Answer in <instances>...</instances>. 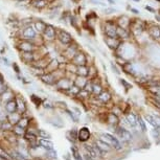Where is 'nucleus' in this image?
<instances>
[{
  "mask_svg": "<svg viewBox=\"0 0 160 160\" xmlns=\"http://www.w3.org/2000/svg\"><path fill=\"white\" fill-rule=\"evenodd\" d=\"M38 36V33L34 27V25H27L19 28V40H31L34 41Z\"/></svg>",
  "mask_w": 160,
  "mask_h": 160,
  "instance_id": "obj_1",
  "label": "nucleus"
},
{
  "mask_svg": "<svg viewBox=\"0 0 160 160\" xmlns=\"http://www.w3.org/2000/svg\"><path fill=\"white\" fill-rule=\"evenodd\" d=\"M56 39L64 46H69L73 43V37L64 29H56Z\"/></svg>",
  "mask_w": 160,
  "mask_h": 160,
  "instance_id": "obj_2",
  "label": "nucleus"
},
{
  "mask_svg": "<svg viewBox=\"0 0 160 160\" xmlns=\"http://www.w3.org/2000/svg\"><path fill=\"white\" fill-rule=\"evenodd\" d=\"M38 46L35 44L34 41L31 40H19L17 43V49L19 50V53L21 51H36Z\"/></svg>",
  "mask_w": 160,
  "mask_h": 160,
  "instance_id": "obj_3",
  "label": "nucleus"
},
{
  "mask_svg": "<svg viewBox=\"0 0 160 160\" xmlns=\"http://www.w3.org/2000/svg\"><path fill=\"white\" fill-rule=\"evenodd\" d=\"M42 37L45 41L53 42L56 39V28L51 24H47L44 33L42 34Z\"/></svg>",
  "mask_w": 160,
  "mask_h": 160,
  "instance_id": "obj_4",
  "label": "nucleus"
},
{
  "mask_svg": "<svg viewBox=\"0 0 160 160\" xmlns=\"http://www.w3.org/2000/svg\"><path fill=\"white\" fill-rule=\"evenodd\" d=\"M20 59L24 64L27 65H33L36 61L35 51H21L20 53Z\"/></svg>",
  "mask_w": 160,
  "mask_h": 160,
  "instance_id": "obj_5",
  "label": "nucleus"
},
{
  "mask_svg": "<svg viewBox=\"0 0 160 160\" xmlns=\"http://www.w3.org/2000/svg\"><path fill=\"white\" fill-rule=\"evenodd\" d=\"M72 62L75 65L77 66H87V63H88V60H87V56H86L85 53L83 51H78V53L73 56V59L70 61Z\"/></svg>",
  "mask_w": 160,
  "mask_h": 160,
  "instance_id": "obj_6",
  "label": "nucleus"
},
{
  "mask_svg": "<svg viewBox=\"0 0 160 160\" xmlns=\"http://www.w3.org/2000/svg\"><path fill=\"white\" fill-rule=\"evenodd\" d=\"M105 34L109 38H118L117 37V25L113 22L108 21L105 26Z\"/></svg>",
  "mask_w": 160,
  "mask_h": 160,
  "instance_id": "obj_7",
  "label": "nucleus"
},
{
  "mask_svg": "<svg viewBox=\"0 0 160 160\" xmlns=\"http://www.w3.org/2000/svg\"><path fill=\"white\" fill-rule=\"evenodd\" d=\"M78 48L72 43L69 46H66V49L64 50L63 56H64V58H66L67 60L71 61L73 59V56L78 53Z\"/></svg>",
  "mask_w": 160,
  "mask_h": 160,
  "instance_id": "obj_8",
  "label": "nucleus"
},
{
  "mask_svg": "<svg viewBox=\"0 0 160 160\" xmlns=\"http://www.w3.org/2000/svg\"><path fill=\"white\" fill-rule=\"evenodd\" d=\"M103 138H104V140L106 142H107L109 146H112V147H114L115 149H117V150H119L120 149V144H119V141L117 140V138H115L113 135L111 134H109V133H106V134H103Z\"/></svg>",
  "mask_w": 160,
  "mask_h": 160,
  "instance_id": "obj_9",
  "label": "nucleus"
},
{
  "mask_svg": "<svg viewBox=\"0 0 160 160\" xmlns=\"http://www.w3.org/2000/svg\"><path fill=\"white\" fill-rule=\"evenodd\" d=\"M40 78H41L42 82L47 84V85H53V84H55L56 81H58L56 78L55 72H45L44 75H41Z\"/></svg>",
  "mask_w": 160,
  "mask_h": 160,
  "instance_id": "obj_10",
  "label": "nucleus"
},
{
  "mask_svg": "<svg viewBox=\"0 0 160 160\" xmlns=\"http://www.w3.org/2000/svg\"><path fill=\"white\" fill-rule=\"evenodd\" d=\"M105 43L110 49L115 50V49L119 47V45L122 44V41H120L119 38H109V37H108V38L105 39Z\"/></svg>",
  "mask_w": 160,
  "mask_h": 160,
  "instance_id": "obj_11",
  "label": "nucleus"
},
{
  "mask_svg": "<svg viewBox=\"0 0 160 160\" xmlns=\"http://www.w3.org/2000/svg\"><path fill=\"white\" fill-rule=\"evenodd\" d=\"M34 27L37 31V33L39 34V35H42V34L44 33V31H45L46 26H47V23H46L45 21L41 20V19H38V20H35L33 23Z\"/></svg>",
  "mask_w": 160,
  "mask_h": 160,
  "instance_id": "obj_12",
  "label": "nucleus"
},
{
  "mask_svg": "<svg viewBox=\"0 0 160 160\" xmlns=\"http://www.w3.org/2000/svg\"><path fill=\"white\" fill-rule=\"evenodd\" d=\"M48 4V0H31V6L36 9H39V11L45 9Z\"/></svg>",
  "mask_w": 160,
  "mask_h": 160,
  "instance_id": "obj_13",
  "label": "nucleus"
},
{
  "mask_svg": "<svg viewBox=\"0 0 160 160\" xmlns=\"http://www.w3.org/2000/svg\"><path fill=\"white\" fill-rule=\"evenodd\" d=\"M117 37H118L120 40H125V39H129L130 33L128 31L127 28H124L122 26L117 25Z\"/></svg>",
  "mask_w": 160,
  "mask_h": 160,
  "instance_id": "obj_14",
  "label": "nucleus"
},
{
  "mask_svg": "<svg viewBox=\"0 0 160 160\" xmlns=\"http://www.w3.org/2000/svg\"><path fill=\"white\" fill-rule=\"evenodd\" d=\"M17 109H18V104H17V102L15 100H9V102L6 103L5 110L9 113V114H11V113L16 112Z\"/></svg>",
  "mask_w": 160,
  "mask_h": 160,
  "instance_id": "obj_15",
  "label": "nucleus"
},
{
  "mask_svg": "<svg viewBox=\"0 0 160 160\" xmlns=\"http://www.w3.org/2000/svg\"><path fill=\"white\" fill-rule=\"evenodd\" d=\"M149 34L153 39H157L158 40V39H160V27L156 25L151 26L149 28Z\"/></svg>",
  "mask_w": 160,
  "mask_h": 160,
  "instance_id": "obj_16",
  "label": "nucleus"
},
{
  "mask_svg": "<svg viewBox=\"0 0 160 160\" xmlns=\"http://www.w3.org/2000/svg\"><path fill=\"white\" fill-rule=\"evenodd\" d=\"M56 84H58L59 87L62 88V89H65V90H68L71 87V85H72L70 81H68L67 78H60V80H58Z\"/></svg>",
  "mask_w": 160,
  "mask_h": 160,
  "instance_id": "obj_17",
  "label": "nucleus"
},
{
  "mask_svg": "<svg viewBox=\"0 0 160 160\" xmlns=\"http://www.w3.org/2000/svg\"><path fill=\"white\" fill-rule=\"evenodd\" d=\"M117 133H118L119 136L122 137V139H125V140H130V139H131V137H132L131 133L128 131V130L124 129V128H118Z\"/></svg>",
  "mask_w": 160,
  "mask_h": 160,
  "instance_id": "obj_18",
  "label": "nucleus"
},
{
  "mask_svg": "<svg viewBox=\"0 0 160 160\" xmlns=\"http://www.w3.org/2000/svg\"><path fill=\"white\" fill-rule=\"evenodd\" d=\"M96 144H97V149H98V151L100 152V153H104V152H107V151H109V144H107V142L105 141V140H98V141L96 142Z\"/></svg>",
  "mask_w": 160,
  "mask_h": 160,
  "instance_id": "obj_19",
  "label": "nucleus"
},
{
  "mask_svg": "<svg viewBox=\"0 0 160 160\" xmlns=\"http://www.w3.org/2000/svg\"><path fill=\"white\" fill-rule=\"evenodd\" d=\"M90 136V133H89V130L87 129V128H83V129H81L80 133H78V138L80 140H82V141H85V140H87L89 138Z\"/></svg>",
  "mask_w": 160,
  "mask_h": 160,
  "instance_id": "obj_20",
  "label": "nucleus"
},
{
  "mask_svg": "<svg viewBox=\"0 0 160 160\" xmlns=\"http://www.w3.org/2000/svg\"><path fill=\"white\" fill-rule=\"evenodd\" d=\"M75 73L81 77H87L89 75V69L87 68V66H78Z\"/></svg>",
  "mask_w": 160,
  "mask_h": 160,
  "instance_id": "obj_21",
  "label": "nucleus"
},
{
  "mask_svg": "<svg viewBox=\"0 0 160 160\" xmlns=\"http://www.w3.org/2000/svg\"><path fill=\"white\" fill-rule=\"evenodd\" d=\"M40 144L41 146L45 149H47L48 151H53V144L50 141V140H47V139H41L40 140Z\"/></svg>",
  "mask_w": 160,
  "mask_h": 160,
  "instance_id": "obj_22",
  "label": "nucleus"
},
{
  "mask_svg": "<svg viewBox=\"0 0 160 160\" xmlns=\"http://www.w3.org/2000/svg\"><path fill=\"white\" fill-rule=\"evenodd\" d=\"M127 119H128V122H129L130 127H136V125H137L136 115H134L133 113H130V114L127 116Z\"/></svg>",
  "mask_w": 160,
  "mask_h": 160,
  "instance_id": "obj_23",
  "label": "nucleus"
},
{
  "mask_svg": "<svg viewBox=\"0 0 160 160\" xmlns=\"http://www.w3.org/2000/svg\"><path fill=\"white\" fill-rule=\"evenodd\" d=\"M86 150H87V153L89 156L91 157H93V158H96V156H97V151H98V149H94L93 147H89V146H86ZM100 152V151H98Z\"/></svg>",
  "mask_w": 160,
  "mask_h": 160,
  "instance_id": "obj_24",
  "label": "nucleus"
},
{
  "mask_svg": "<svg viewBox=\"0 0 160 160\" xmlns=\"http://www.w3.org/2000/svg\"><path fill=\"white\" fill-rule=\"evenodd\" d=\"M146 119L149 122V124H151L154 128H159V125L157 122H155V118L151 115H146Z\"/></svg>",
  "mask_w": 160,
  "mask_h": 160,
  "instance_id": "obj_25",
  "label": "nucleus"
},
{
  "mask_svg": "<svg viewBox=\"0 0 160 160\" xmlns=\"http://www.w3.org/2000/svg\"><path fill=\"white\" fill-rule=\"evenodd\" d=\"M137 124H138L140 127H141V131H146V124H144V119L141 117H137Z\"/></svg>",
  "mask_w": 160,
  "mask_h": 160,
  "instance_id": "obj_26",
  "label": "nucleus"
},
{
  "mask_svg": "<svg viewBox=\"0 0 160 160\" xmlns=\"http://www.w3.org/2000/svg\"><path fill=\"white\" fill-rule=\"evenodd\" d=\"M98 97H100V100H103V102H107V100L110 98V95L108 94V93H106V92H102Z\"/></svg>",
  "mask_w": 160,
  "mask_h": 160,
  "instance_id": "obj_27",
  "label": "nucleus"
},
{
  "mask_svg": "<svg viewBox=\"0 0 160 160\" xmlns=\"http://www.w3.org/2000/svg\"><path fill=\"white\" fill-rule=\"evenodd\" d=\"M12 67H13L14 71L17 73V75H20V73H21V69H20V67H19V65H18V64H17L16 62H14L13 64H12Z\"/></svg>",
  "mask_w": 160,
  "mask_h": 160,
  "instance_id": "obj_28",
  "label": "nucleus"
},
{
  "mask_svg": "<svg viewBox=\"0 0 160 160\" xmlns=\"http://www.w3.org/2000/svg\"><path fill=\"white\" fill-rule=\"evenodd\" d=\"M93 92H94L95 94L100 95V93H102V87H100V85H93Z\"/></svg>",
  "mask_w": 160,
  "mask_h": 160,
  "instance_id": "obj_29",
  "label": "nucleus"
},
{
  "mask_svg": "<svg viewBox=\"0 0 160 160\" xmlns=\"http://www.w3.org/2000/svg\"><path fill=\"white\" fill-rule=\"evenodd\" d=\"M13 157H15V158L18 160H26L20 153H18V152H13Z\"/></svg>",
  "mask_w": 160,
  "mask_h": 160,
  "instance_id": "obj_30",
  "label": "nucleus"
},
{
  "mask_svg": "<svg viewBox=\"0 0 160 160\" xmlns=\"http://www.w3.org/2000/svg\"><path fill=\"white\" fill-rule=\"evenodd\" d=\"M91 2L94 4H98V5H102V6H106V3L103 0H91Z\"/></svg>",
  "mask_w": 160,
  "mask_h": 160,
  "instance_id": "obj_31",
  "label": "nucleus"
},
{
  "mask_svg": "<svg viewBox=\"0 0 160 160\" xmlns=\"http://www.w3.org/2000/svg\"><path fill=\"white\" fill-rule=\"evenodd\" d=\"M116 12V9H113V7H106L105 9V14H113Z\"/></svg>",
  "mask_w": 160,
  "mask_h": 160,
  "instance_id": "obj_32",
  "label": "nucleus"
},
{
  "mask_svg": "<svg viewBox=\"0 0 160 160\" xmlns=\"http://www.w3.org/2000/svg\"><path fill=\"white\" fill-rule=\"evenodd\" d=\"M31 100H33V102L35 103V104H37V105H39V104H40V102H41L40 98H38L36 95H31Z\"/></svg>",
  "mask_w": 160,
  "mask_h": 160,
  "instance_id": "obj_33",
  "label": "nucleus"
},
{
  "mask_svg": "<svg viewBox=\"0 0 160 160\" xmlns=\"http://www.w3.org/2000/svg\"><path fill=\"white\" fill-rule=\"evenodd\" d=\"M25 138H27V139H35V135L34 134H31V132H28V133H26L25 134Z\"/></svg>",
  "mask_w": 160,
  "mask_h": 160,
  "instance_id": "obj_34",
  "label": "nucleus"
},
{
  "mask_svg": "<svg viewBox=\"0 0 160 160\" xmlns=\"http://www.w3.org/2000/svg\"><path fill=\"white\" fill-rule=\"evenodd\" d=\"M39 135L43 137H49V135L45 131H43V130H39Z\"/></svg>",
  "mask_w": 160,
  "mask_h": 160,
  "instance_id": "obj_35",
  "label": "nucleus"
},
{
  "mask_svg": "<svg viewBox=\"0 0 160 160\" xmlns=\"http://www.w3.org/2000/svg\"><path fill=\"white\" fill-rule=\"evenodd\" d=\"M120 83H122V84H124V85L125 86V88H128V89H129V88H131V87H132V86L130 85L129 83H127V82H125V80H120Z\"/></svg>",
  "mask_w": 160,
  "mask_h": 160,
  "instance_id": "obj_36",
  "label": "nucleus"
},
{
  "mask_svg": "<svg viewBox=\"0 0 160 160\" xmlns=\"http://www.w3.org/2000/svg\"><path fill=\"white\" fill-rule=\"evenodd\" d=\"M67 112H68V114H69L70 116L72 117V119H73V120H75V122H77V120H78V117L75 116V114H73V112H70V111H67Z\"/></svg>",
  "mask_w": 160,
  "mask_h": 160,
  "instance_id": "obj_37",
  "label": "nucleus"
},
{
  "mask_svg": "<svg viewBox=\"0 0 160 160\" xmlns=\"http://www.w3.org/2000/svg\"><path fill=\"white\" fill-rule=\"evenodd\" d=\"M111 67H112V69L115 71V73H117V75H119V71H118V69H117V68H116V66H115L113 63L111 64Z\"/></svg>",
  "mask_w": 160,
  "mask_h": 160,
  "instance_id": "obj_38",
  "label": "nucleus"
},
{
  "mask_svg": "<svg viewBox=\"0 0 160 160\" xmlns=\"http://www.w3.org/2000/svg\"><path fill=\"white\" fill-rule=\"evenodd\" d=\"M154 100H155V103H157V104L160 105V96H159V95H155Z\"/></svg>",
  "mask_w": 160,
  "mask_h": 160,
  "instance_id": "obj_39",
  "label": "nucleus"
},
{
  "mask_svg": "<svg viewBox=\"0 0 160 160\" xmlns=\"http://www.w3.org/2000/svg\"><path fill=\"white\" fill-rule=\"evenodd\" d=\"M2 61H3V63L5 64L6 66H9V65H11V64H9V61L7 60L6 58H4V56H3V58H2Z\"/></svg>",
  "mask_w": 160,
  "mask_h": 160,
  "instance_id": "obj_40",
  "label": "nucleus"
},
{
  "mask_svg": "<svg viewBox=\"0 0 160 160\" xmlns=\"http://www.w3.org/2000/svg\"><path fill=\"white\" fill-rule=\"evenodd\" d=\"M146 9L147 11H149V12H151V13H155V9H153V7H151V6H146Z\"/></svg>",
  "mask_w": 160,
  "mask_h": 160,
  "instance_id": "obj_41",
  "label": "nucleus"
},
{
  "mask_svg": "<svg viewBox=\"0 0 160 160\" xmlns=\"http://www.w3.org/2000/svg\"><path fill=\"white\" fill-rule=\"evenodd\" d=\"M130 11L133 12V13H134V14H139V11H138V9H133V7H131V9H130Z\"/></svg>",
  "mask_w": 160,
  "mask_h": 160,
  "instance_id": "obj_42",
  "label": "nucleus"
},
{
  "mask_svg": "<svg viewBox=\"0 0 160 160\" xmlns=\"http://www.w3.org/2000/svg\"><path fill=\"white\" fill-rule=\"evenodd\" d=\"M86 160H95V158H93V157L89 156V155H86Z\"/></svg>",
  "mask_w": 160,
  "mask_h": 160,
  "instance_id": "obj_43",
  "label": "nucleus"
},
{
  "mask_svg": "<svg viewBox=\"0 0 160 160\" xmlns=\"http://www.w3.org/2000/svg\"><path fill=\"white\" fill-rule=\"evenodd\" d=\"M71 135H73V137H75V139L77 138V132H75V130H73V131L71 132Z\"/></svg>",
  "mask_w": 160,
  "mask_h": 160,
  "instance_id": "obj_44",
  "label": "nucleus"
},
{
  "mask_svg": "<svg viewBox=\"0 0 160 160\" xmlns=\"http://www.w3.org/2000/svg\"><path fill=\"white\" fill-rule=\"evenodd\" d=\"M155 19H156V20H158V21L160 22V15L158 14L157 16H155Z\"/></svg>",
  "mask_w": 160,
  "mask_h": 160,
  "instance_id": "obj_45",
  "label": "nucleus"
},
{
  "mask_svg": "<svg viewBox=\"0 0 160 160\" xmlns=\"http://www.w3.org/2000/svg\"><path fill=\"white\" fill-rule=\"evenodd\" d=\"M17 2H24V1H28V0H15Z\"/></svg>",
  "mask_w": 160,
  "mask_h": 160,
  "instance_id": "obj_46",
  "label": "nucleus"
},
{
  "mask_svg": "<svg viewBox=\"0 0 160 160\" xmlns=\"http://www.w3.org/2000/svg\"><path fill=\"white\" fill-rule=\"evenodd\" d=\"M108 1H109L110 3H114V0H108Z\"/></svg>",
  "mask_w": 160,
  "mask_h": 160,
  "instance_id": "obj_47",
  "label": "nucleus"
},
{
  "mask_svg": "<svg viewBox=\"0 0 160 160\" xmlns=\"http://www.w3.org/2000/svg\"><path fill=\"white\" fill-rule=\"evenodd\" d=\"M134 1H136V2H138V1H140V0H134Z\"/></svg>",
  "mask_w": 160,
  "mask_h": 160,
  "instance_id": "obj_48",
  "label": "nucleus"
},
{
  "mask_svg": "<svg viewBox=\"0 0 160 160\" xmlns=\"http://www.w3.org/2000/svg\"><path fill=\"white\" fill-rule=\"evenodd\" d=\"M158 14L160 15V9H159V11H158Z\"/></svg>",
  "mask_w": 160,
  "mask_h": 160,
  "instance_id": "obj_49",
  "label": "nucleus"
},
{
  "mask_svg": "<svg viewBox=\"0 0 160 160\" xmlns=\"http://www.w3.org/2000/svg\"><path fill=\"white\" fill-rule=\"evenodd\" d=\"M156 1H159L160 2V0H156Z\"/></svg>",
  "mask_w": 160,
  "mask_h": 160,
  "instance_id": "obj_50",
  "label": "nucleus"
}]
</instances>
